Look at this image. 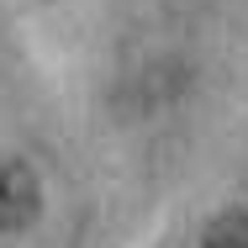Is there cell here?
Segmentation results:
<instances>
[{"label": "cell", "mask_w": 248, "mask_h": 248, "mask_svg": "<svg viewBox=\"0 0 248 248\" xmlns=\"http://www.w3.org/2000/svg\"><path fill=\"white\" fill-rule=\"evenodd\" d=\"M206 248H248V217H243V211L217 217L211 232H206Z\"/></svg>", "instance_id": "2"}, {"label": "cell", "mask_w": 248, "mask_h": 248, "mask_svg": "<svg viewBox=\"0 0 248 248\" xmlns=\"http://www.w3.org/2000/svg\"><path fill=\"white\" fill-rule=\"evenodd\" d=\"M43 190H37V174L21 164V158H0V227L16 232L37 217Z\"/></svg>", "instance_id": "1"}]
</instances>
